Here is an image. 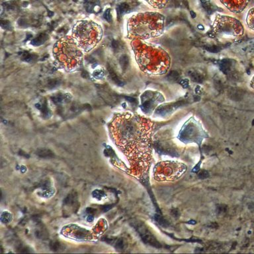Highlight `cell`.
<instances>
[{"label":"cell","instance_id":"1","mask_svg":"<svg viewBox=\"0 0 254 254\" xmlns=\"http://www.w3.org/2000/svg\"><path fill=\"white\" fill-rule=\"evenodd\" d=\"M131 46L138 65L143 72L154 76L168 72L171 58L165 50L138 39L133 40Z\"/></svg>","mask_w":254,"mask_h":254},{"label":"cell","instance_id":"2","mask_svg":"<svg viewBox=\"0 0 254 254\" xmlns=\"http://www.w3.org/2000/svg\"><path fill=\"white\" fill-rule=\"evenodd\" d=\"M112 128L123 143H145L152 134L154 123L148 118L127 112L115 118Z\"/></svg>","mask_w":254,"mask_h":254},{"label":"cell","instance_id":"3","mask_svg":"<svg viewBox=\"0 0 254 254\" xmlns=\"http://www.w3.org/2000/svg\"><path fill=\"white\" fill-rule=\"evenodd\" d=\"M165 17L157 12L136 13L128 19L127 37L130 39L148 40L160 37L163 33Z\"/></svg>","mask_w":254,"mask_h":254},{"label":"cell","instance_id":"4","mask_svg":"<svg viewBox=\"0 0 254 254\" xmlns=\"http://www.w3.org/2000/svg\"><path fill=\"white\" fill-rule=\"evenodd\" d=\"M56 66L72 72L79 68L82 64L83 54L74 38L64 37L56 42L53 49Z\"/></svg>","mask_w":254,"mask_h":254},{"label":"cell","instance_id":"5","mask_svg":"<svg viewBox=\"0 0 254 254\" xmlns=\"http://www.w3.org/2000/svg\"><path fill=\"white\" fill-rule=\"evenodd\" d=\"M103 31L101 26L91 21H81L72 31V35L79 47L85 52L92 50L100 41Z\"/></svg>","mask_w":254,"mask_h":254},{"label":"cell","instance_id":"6","mask_svg":"<svg viewBox=\"0 0 254 254\" xmlns=\"http://www.w3.org/2000/svg\"><path fill=\"white\" fill-rule=\"evenodd\" d=\"M213 32L216 36L241 37L244 34V28L242 22L236 18L216 13Z\"/></svg>","mask_w":254,"mask_h":254},{"label":"cell","instance_id":"7","mask_svg":"<svg viewBox=\"0 0 254 254\" xmlns=\"http://www.w3.org/2000/svg\"><path fill=\"white\" fill-rule=\"evenodd\" d=\"M187 168L183 163L175 162H163L155 168V178L158 181H174L183 175Z\"/></svg>","mask_w":254,"mask_h":254},{"label":"cell","instance_id":"8","mask_svg":"<svg viewBox=\"0 0 254 254\" xmlns=\"http://www.w3.org/2000/svg\"><path fill=\"white\" fill-rule=\"evenodd\" d=\"M195 122H192L190 120V121L185 124L180 133L179 138H181L184 142H199L202 140V128L199 127L198 124Z\"/></svg>","mask_w":254,"mask_h":254},{"label":"cell","instance_id":"9","mask_svg":"<svg viewBox=\"0 0 254 254\" xmlns=\"http://www.w3.org/2000/svg\"><path fill=\"white\" fill-rule=\"evenodd\" d=\"M134 227L144 242L157 247L161 246L160 242H157L156 238L152 235V234L150 232L144 224L136 223V225H134Z\"/></svg>","mask_w":254,"mask_h":254},{"label":"cell","instance_id":"10","mask_svg":"<svg viewBox=\"0 0 254 254\" xmlns=\"http://www.w3.org/2000/svg\"><path fill=\"white\" fill-rule=\"evenodd\" d=\"M250 0H220L225 7L234 13H242L250 3Z\"/></svg>","mask_w":254,"mask_h":254},{"label":"cell","instance_id":"11","mask_svg":"<svg viewBox=\"0 0 254 254\" xmlns=\"http://www.w3.org/2000/svg\"><path fill=\"white\" fill-rule=\"evenodd\" d=\"M152 7L156 9L164 8L168 3L169 0H144Z\"/></svg>","mask_w":254,"mask_h":254},{"label":"cell","instance_id":"12","mask_svg":"<svg viewBox=\"0 0 254 254\" xmlns=\"http://www.w3.org/2000/svg\"><path fill=\"white\" fill-rule=\"evenodd\" d=\"M246 21L247 26L251 31L254 32V7L247 11Z\"/></svg>","mask_w":254,"mask_h":254},{"label":"cell","instance_id":"13","mask_svg":"<svg viewBox=\"0 0 254 254\" xmlns=\"http://www.w3.org/2000/svg\"><path fill=\"white\" fill-rule=\"evenodd\" d=\"M47 38H48L47 35H46L45 34H41L38 37H37L36 38H34V39L32 40L31 43L33 45H35V46H39V45L43 44L44 42L46 41Z\"/></svg>","mask_w":254,"mask_h":254},{"label":"cell","instance_id":"14","mask_svg":"<svg viewBox=\"0 0 254 254\" xmlns=\"http://www.w3.org/2000/svg\"><path fill=\"white\" fill-rule=\"evenodd\" d=\"M37 155L41 157H50L53 156V153L51 152L50 150L47 149H43V150H39L37 152Z\"/></svg>","mask_w":254,"mask_h":254},{"label":"cell","instance_id":"15","mask_svg":"<svg viewBox=\"0 0 254 254\" xmlns=\"http://www.w3.org/2000/svg\"><path fill=\"white\" fill-rule=\"evenodd\" d=\"M120 63H121V67H122V68H123V70H126L127 67V66H128V59L127 56H126V55L122 56L121 58V59H120Z\"/></svg>","mask_w":254,"mask_h":254},{"label":"cell","instance_id":"16","mask_svg":"<svg viewBox=\"0 0 254 254\" xmlns=\"http://www.w3.org/2000/svg\"><path fill=\"white\" fill-rule=\"evenodd\" d=\"M109 73H110L111 78H112V79L113 80V81L115 83H117V84L119 85H121L122 84H123V83L121 82V80L118 78V77L116 76V74H115V73L113 71H112V70H111V68L109 69Z\"/></svg>","mask_w":254,"mask_h":254},{"label":"cell","instance_id":"17","mask_svg":"<svg viewBox=\"0 0 254 254\" xmlns=\"http://www.w3.org/2000/svg\"><path fill=\"white\" fill-rule=\"evenodd\" d=\"M127 7H128V6L124 4H122L120 6H118V7H117V14H118V17H121V15H123L124 13L127 10Z\"/></svg>","mask_w":254,"mask_h":254},{"label":"cell","instance_id":"18","mask_svg":"<svg viewBox=\"0 0 254 254\" xmlns=\"http://www.w3.org/2000/svg\"><path fill=\"white\" fill-rule=\"evenodd\" d=\"M191 78L192 79V80H193L195 82H201V76L200 74H199V73H197L195 72L191 73V74L190 75Z\"/></svg>","mask_w":254,"mask_h":254},{"label":"cell","instance_id":"19","mask_svg":"<svg viewBox=\"0 0 254 254\" xmlns=\"http://www.w3.org/2000/svg\"><path fill=\"white\" fill-rule=\"evenodd\" d=\"M51 245H52V248L54 250H59L62 248V245L60 242H53L52 244H51Z\"/></svg>","mask_w":254,"mask_h":254},{"label":"cell","instance_id":"20","mask_svg":"<svg viewBox=\"0 0 254 254\" xmlns=\"http://www.w3.org/2000/svg\"><path fill=\"white\" fill-rule=\"evenodd\" d=\"M103 16H104V18L108 22H111V13H110V9H108L107 10H106V11L105 12V13H104Z\"/></svg>","mask_w":254,"mask_h":254},{"label":"cell","instance_id":"21","mask_svg":"<svg viewBox=\"0 0 254 254\" xmlns=\"http://www.w3.org/2000/svg\"><path fill=\"white\" fill-rule=\"evenodd\" d=\"M208 176V172H206V171H202L200 173V174H199V177H200V178H207Z\"/></svg>","mask_w":254,"mask_h":254},{"label":"cell","instance_id":"22","mask_svg":"<svg viewBox=\"0 0 254 254\" xmlns=\"http://www.w3.org/2000/svg\"><path fill=\"white\" fill-rule=\"evenodd\" d=\"M250 86L251 88L254 89V75H253V76L252 77V79H251V80H250Z\"/></svg>","mask_w":254,"mask_h":254},{"label":"cell","instance_id":"23","mask_svg":"<svg viewBox=\"0 0 254 254\" xmlns=\"http://www.w3.org/2000/svg\"><path fill=\"white\" fill-rule=\"evenodd\" d=\"M85 1H88V0H85Z\"/></svg>","mask_w":254,"mask_h":254}]
</instances>
